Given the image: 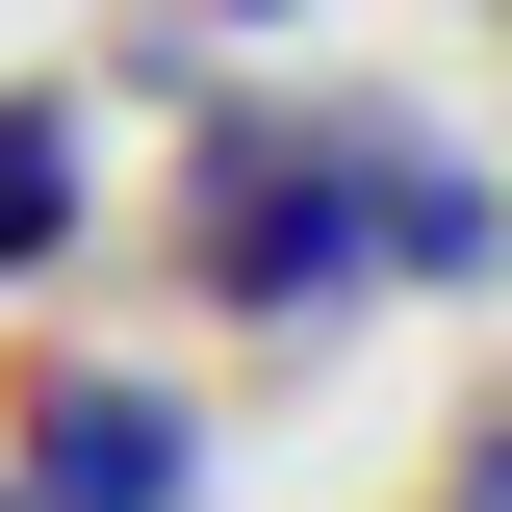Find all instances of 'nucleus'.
Returning a JSON list of instances; mask_svg holds the SVG:
<instances>
[{"mask_svg":"<svg viewBox=\"0 0 512 512\" xmlns=\"http://www.w3.org/2000/svg\"><path fill=\"white\" fill-rule=\"evenodd\" d=\"M359 180H384L359 103H205V154H180V282L256 308V333H308L333 282H359Z\"/></svg>","mask_w":512,"mask_h":512,"instance_id":"obj_1","label":"nucleus"},{"mask_svg":"<svg viewBox=\"0 0 512 512\" xmlns=\"http://www.w3.org/2000/svg\"><path fill=\"white\" fill-rule=\"evenodd\" d=\"M0 512H26V487H0Z\"/></svg>","mask_w":512,"mask_h":512,"instance_id":"obj_5","label":"nucleus"},{"mask_svg":"<svg viewBox=\"0 0 512 512\" xmlns=\"http://www.w3.org/2000/svg\"><path fill=\"white\" fill-rule=\"evenodd\" d=\"M26 512H205V436L103 359H26Z\"/></svg>","mask_w":512,"mask_h":512,"instance_id":"obj_2","label":"nucleus"},{"mask_svg":"<svg viewBox=\"0 0 512 512\" xmlns=\"http://www.w3.org/2000/svg\"><path fill=\"white\" fill-rule=\"evenodd\" d=\"M77 256V103H0V282Z\"/></svg>","mask_w":512,"mask_h":512,"instance_id":"obj_3","label":"nucleus"},{"mask_svg":"<svg viewBox=\"0 0 512 512\" xmlns=\"http://www.w3.org/2000/svg\"><path fill=\"white\" fill-rule=\"evenodd\" d=\"M231 26H308V0H231Z\"/></svg>","mask_w":512,"mask_h":512,"instance_id":"obj_4","label":"nucleus"}]
</instances>
